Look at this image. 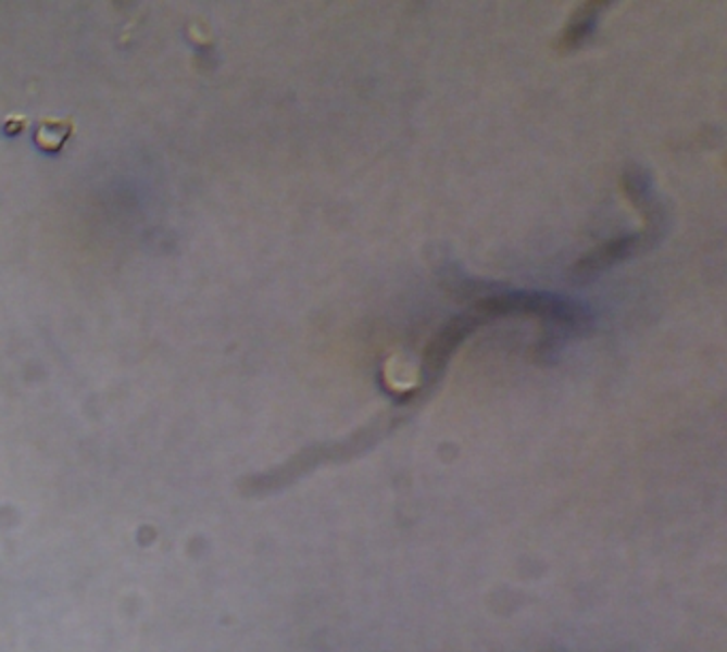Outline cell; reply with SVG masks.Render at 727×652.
Listing matches in <instances>:
<instances>
[{"mask_svg":"<svg viewBox=\"0 0 727 652\" xmlns=\"http://www.w3.org/2000/svg\"><path fill=\"white\" fill-rule=\"evenodd\" d=\"M73 130H75L73 120H52V117L41 120L37 128V146L48 152H58L68 141Z\"/></svg>","mask_w":727,"mask_h":652,"instance_id":"cell-5","label":"cell"},{"mask_svg":"<svg viewBox=\"0 0 727 652\" xmlns=\"http://www.w3.org/2000/svg\"><path fill=\"white\" fill-rule=\"evenodd\" d=\"M609 7V2H585L580 9L574 11V15L569 17L563 35L560 39V48L563 52H572L578 50L587 43V39L593 35L598 20L602 15V11Z\"/></svg>","mask_w":727,"mask_h":652,"instance_id":"cell-3","label":"cell"},{"mask_svg":"<svg viewBox=\"0 0 727 652\" xmlns=\"http://www.w3.org/2000/svg\"><path fill=\"white\" fill-rule=\"evenodd\" d=\"M623 192L625 197L634 203V208H638L647 220L653 216H660L664 212V208L660 205V201L655 199V190H653V181L649 177L647 171L642 168H631L627 173H623Z\"/></svg>","mask_w":727,"mask_h":652,"instance_id":"cell-4","label":"cell"},{"mask_svg":"<svg viewBox=\"0 0 727 652\" xmlns=\"http://www.w3.org/2000/svg\"><path fill=\"white\" fill-rule=\"evenodd\" d=\"M644 248H653V243L649 241V237L644 233L640 235H625V237H616L611 239L602 246H598L596 250H591L589 254H585L574 267H572V279L578 284H587L596 277H600L602 273L609 272L611 267H615L618 263L631 259L634 254L642 252Z\"/></svg>","mask_w":727,"mask_h":652,"instance_id":"cell-1","label":"cell"},{"mask_svg":"<svg viewBox=\"0 0 727 652\" xmlns=\"http://www.w3.org/2000/svg\"><path fill=\"white\" fill-rule=\"evenodd\" d=\"M482 325V321L469 310L467 314L450 321L427 346L425 352V361H423V374H425V381H436V378L442 376V372L447 369L448 361L452 356V352L465 341V337L469 333H474L478 326Z\"/></svg>","mask_w":727,"mask_h":652,"instance_id":"cell-2","label":"cell"}]
</instances>
